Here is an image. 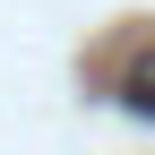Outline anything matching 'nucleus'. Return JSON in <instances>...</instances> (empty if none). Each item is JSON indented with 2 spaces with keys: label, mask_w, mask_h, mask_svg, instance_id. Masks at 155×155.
Listing matches in <instances>:
<instances>
[{
  "label": "nucleus",
  "mask_w": 155,
  "mask_h": 155,
  "mask_svg": "<svg viewBox=\"0 0 155 155\" xmlns=\"http://www.w3.org/2000/svg\"><path fill=\"white\" fill-rule=\"evenodd\" d=\"M121 104L138 112V121H155V43L138 52V61H129V78H121Z\"/></svg>",
  "instance_id": "obj_1"
}]
</instances>
